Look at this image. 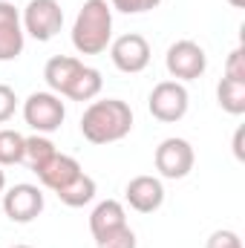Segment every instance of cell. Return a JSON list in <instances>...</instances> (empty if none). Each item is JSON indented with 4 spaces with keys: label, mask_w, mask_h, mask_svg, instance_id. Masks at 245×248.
Returning a JSON list of instances; mask_svg holds the SVG:
<instances>
[{
    "label": "cell",
    "mask_w": 245,
    "mask_h": 248,
    "mask_svg": "<svg viewBox=\"0 0 245 248\" xmlns=\"http://www.w3.org/2000/svg\"><path fill=\"white\" fill-rule=\"evenodd\" d=\"M133 130V110L122 98H101L90 101L81 116V136L90 144H113L130 136Z\"/></svg>",
    "instance_id": "1"
},
{
    "label": "cell",
    "mask_w": 245,
    "mask_h": 248,
    "mask_svg": "<svg viewBox=\"0 0 245 248\" xmlns=\"http://www.w3.org/2000/svg\"><path fill=\"white\" fill-rule=\"evenodd\" d=\"M113 41V9L107 0H84L72 23V46L81 55H101Z\"/></svg>",
    "instance_id": "2"
},
{
    "label": "cell",
    "mask_w": 245,
    "mask_h": 248,
    "mask_svg": "<svg viewBox=\"0 0 245 248\" xmlns=\"http://www.w3.org/2000/svg\"><path fill=\"white\" fill-rule=\"evenodd\" d=\"M23 35L46 44L52 41L63 26V9L58 0H29L26 9H23Z\"/></svg>",
    "instance_id": "3"
},
{
    "label": "cell",
    "mask_w": 245,
    "mask_h": 248,
    "mask_svg": "<svg viewBox=\"0 0 245 248\" xmlns=\"http://www.w3.org/2000/svg\"><path fill=\"white\" fill-rule=\"evenodd\" d=\"M147 107H150V116L156 122L165 124H176L187 116V107H190V95L184 90L182 81H159L147 98Z\"/></svg>",
    "instance_id": "4"
},
{
    "label": "cell",
    "mask_w": 245,
    "mask_h": 248,
    "mask_svg": "<svg viewBox=\"0 0 245 248\" xmlns=\"http://www.w3.org/2000/svg\"><path fill=\"white\" fill-rule=\"evenodd\" d=\"M23 119L35 133L49 136L63 124L66 107H63L61 95H55V93H32L23 101Z\"/></svg>",
    "instance_id": "5"
},
{
    "label": "cell",
    "mask_w": 245,
    "mask_h": 248,
    "mask_svg": "<svg viewBox=\"0 0 245 248\" xmlns=\"http://www.w3.org/2000/svg\"><path fill=\"white\" fill-rule=\"evenodd\" d=\"M165 66L173 81H196L208 69V55L196 41H176L168 46Z\"/></svg>",
    "instance_id": "6"
},
{
    "label": "cell",
    "mask_w": 245,
    "mask_h": 248,
    "mask_svg": "<svg viewBox=\"0 0 245 248\" xmlns=\"http://www.w3.org/2000/svg\"><path fill=\"white\" fill-rule=\"evenodd\" d=\"M153 162H156V170H159L162 179H184V176L193 170L196 156H193V147H190L187 139L170 136V139H165V141L156 147Z\"/></svg>",
    "instance_id": "7"
},
{
    "label": "cell",
    "mask_w": 245,
    "mask_h": 248,
    "mask_svg": "<svg viewBox=\"0 0 245 248\" xmlns=\"http://www.w3.org/2000/svg\"><path fill=\"white\" fill-rule=\"evenodd\" d=\"M110 58H113L119 72H127V75L144 72L147 63H150V44H147L144 35L127 32L122 38L110 41Z\"/></svg>",
    "instance_id": "8"
},
{
    "label": "cell",
    "mask_w": 245,
    "mask_h": 248,
    "mask_svg": "<svg viewBox=\"0 0 245 248\" xmlns=\"http://www.w3.org/2000/svg\"><path fill=\"white\" fill-rule=\"evenodd\" d=\"M44 211V193L38 185H29V182H20V185L9 187L3 193V214L12 219V222H32L38 219Z\"/></svg>",
    "instance_id": "9"
},
{
    "label": "cell",
    "mask_w": 245,
    "mask_h": 248,
    "mask_svg": "<svg viewBox=\"0 0 245 248\" xmlns=\"http://www.w3.org/2000/svg\"><path fill=\"white\" fill-rule=\"evenodd\" d=\"M23 23L15 3L0 0V61H15L23 52Z\"/></svg>",
    "instance_id": "10"
},
{
    "label": "cell",
    "mask_w": 245,
    "mask_h": 248,
    "mask_svg": "<svg viewBox=\"0 0 245 248\" xmlns=\"http://www.w3.org/2000/svg\"><path fill=\"white\" fill-rule=\"evenodd\" d=\"M124 196H127V202H130L133 211H138V214H153V211H159L162 202H165V185H162V179H156V176H136V179L127 182Z\"/></svg>",
    "instance_id": "11"
},
{
    "label": "cell",
    "mask_w": 245,
    "mask_h": 248,
    "mask_svg": "<svg viewBox=\"0 0 245 248\" xmlns=\"http://www.w3.org/2000/svg\"><path fill=\"white\" fill-rule=\"evenodd\" d=\"M35 173H38L41 185L58 193L61 187H66L78 173H81V165H78L72 156H66V153H55V156H52L49 162H44Z\"/></svg>",
    "instance_id": "12"
},
{
    "label": "cell",
    "mask_w": 245,
    "mask_h": 248,
    "mask_svg": "<svg viewBox=\"0 0 245 248\" xmlns=\"http://www.w3.org/2000/svg\"><path fill=\"white\" fill-rule=\"evenodd\" d=\"M81 69H84V61H78V58H72V55H55V58H49L46 66H44V81H46L49 93L66 95L69 84L75 81V75H78Z\"/></svg>",
    "instance_id": "13"
},
{
    "label": "cell",
    "mask_w": 245,
    "mask_h": 248,
    "mask_svg": "<svg viewBox=\"0 0 245 248\" xmlns=\"http://www.w3.org/2000/svg\"><path fill=\"white\" fill-rule=\"evenodd\" d=\"M122 225H127V214H124V205L116 202V199L98 202L92 208V214H90V231H92L95 240L110 234V231H116V228H122Z\"/></svg>",
    "instance_id": "14"
},
{
    "label": "cell",
    "mask_w": 245,
    "mask_h": 248,
    "mask_svg": "<svg viewBox=\"0 0 245 248\" xmlns=\"http://www.w3.org/2000/svg\"><path fill=\"white\" fill-rule=\"evenodd\" d=\"M58 199H61L66 208H84V205H90L95 199V179L81 170L69 185L58 190Z\"/></svg>",
    "instance_id": "15"
},
{
    "label": "cell",
    "mask_w": 245,
    "mask_h": 248,
    "mask_svg": "<svg viewBox=\"0 0 245 248\" xmlns=\"http://www.w3.org/2000/svg\"><path fill=\"white\" fill-rule=\"evenodd\" d=\"M101 87H104L101 72H98L95 66H87V63H84V69H81V72L75 75V81L69 84L66 98H72V101H92V98L101 93Z\"/></svg>",
    "instance_id": "16"
},
{
    "label": "cell",
    "mask_w": 245,
    "mask_h": 248,
    "mask_svg": "<svg viewBox=\"0 0 245 248\" xmlns=\"http://www.w3.org/2000/svg\"><path fill=\"white\" fill-rule=\"evenodd\" d=\"M216 101L228 116H243L245 113V81L222 78L216 84Z\"/></svg>",
    "instance_id": "17"
},
{
    "label": "cell",
    "mask_w": 245,
    "mask_h": 248,
    "mask_svg": "<svg viewBox=\"0 0 245 248\" xmlns=\"http://www.w3.org/2000/svg\"><path fill=\"white\" fill-rule=\"evenodd\" d=\"M58 153V147L46 139V136H41V133H35V136H29L26 139V150H23V162L32 168V170H38L44 162H49L52 156Z\"/></svg>",
    "instance_id": "18"
},
{
    "label": "cell",
    "mask_w": 245,
    "mask_h": 248,
    "mask_svg": "<svg viewBox=\"0 0 245 248\" xmlns=\"http://www.w3.org/2000/svg\"><path fill=\"white\" fill-rule=\"evenodd\" d=\"M23 150H26V139L17 130H0V168L23 162Z\"/></svg>",
    "instance_id": "19"
},
{
    "label": "cell",
    "mask_w": 245,
    "mask_h": 248,
    "mask_svg": "<svg viewBox=\"0 0 245 248\" xmlns=\"http://www.w3.org/2000/svg\"><path fill=\"white\" fill-rule=\"evenodd\" d=\"M95 246L98 248H136L138 243H136V231H133L130 225H122V228H116V231L98 237Z\"/></svg>",
    "instance_id": "20"
},
{
    "label": "cell",
    "mask_w": 245,
    "mask_h": 248,
    "mask_svg": "<svg viewBox=\"0 0 245 248\" xmlns=\"http://www.w3.org/2000/svg\"><path fill=\"white\" fill-rule=\"evenodd\" d=\"M162 0H110V9L122 12V15H141V12H153L159 9Z\"/></svg>",
    "instance_id": "21"
},
{
    "label": "cell",
    "mask_w": 245,
    "mask_h": 248,
    "mask_svg": "<svg viewBox=\"0 0 245 248\" xmlns=\"http://www.w3.org/2000/svg\"><path fill=\"white\" fill-rule=\"evenodd\" d=\"M205 248H243V240L237 231H228V228H219L208 237Z\"/></svg>",
    "instance_id": "22"
},
{
    "label": "cell",
    "mask_w": 245,
    "mask_h": 248,
    "mask_svg": "<svg viewBox=\"0 0 245 248\" xmlns=\"http://www.w3.org/2000/svg\"><path fill=\"white\" fill-rule=\"evenodd\" d=\"M17 110V95L9 84H0V124H6Z\"/></svg>",
    "instance_id": "23"
},
{
    "label": "cell",
    "mask_w": 245,
    "mask_h": 248,
    "mask_svg": "<svg viewBox=\"0 0 245 248\" xmlns=\"http://www.w3.org/2000/svg\"><path fill=\"white\" fill-rule=\"evenodd\" d=\"M225 78L245 81V49H243V46H237V49L228 55V63H225Z\"/></svg>",
    "instance_id": "24"
},
{
    "label": "cell",
    "mask_w": 245,
    "mask_h": 248,
    "mask_svg": "<svg viewBox=\"0 0 245 248\" xmlns=\"http://www.w3.org/2000/svg\"><path fill=\"white\" fill-rule=\"evenodd\" d=\"M234 153H237V159H243V130H237V136H234Z\"/></svg>",
    "instance_id": "25"
},
{
    "label": "cell",
    "mask_w": 245,
    "mask_h": 248,
    "mask_svg": "<svg viewBox=\"0 0 245 248\" xmlns=\"http://www.w3.org/2000/svg\"><path fill=\"white\" fill-rule=\"evenodd\" d=\"M3 190H6V170L0 168V193H3Z\"/></svg>",
    "instance_id": "26"
},
{
    "label": "cell",
    "mask_w": 245,
    "mask_h": 248,
    "mask_svg": "<svg viewBox=\"0 0 245 248\" xmlns=\"http://www.w3.org/2000/svg\"><path fill=\"white\" fill-rule=\"evenodd\" d=\"M228 3H231L234 9H243V6H245V0H228Z\"/></svg>",
    "instance_id": "27"
},
{
    "label": "cell",
    "mask_w": 245,
    "mask_h": 248,
    "mask_svg": "<svg viewBox=\"0 0 245 248\" xmlns=\"http://www.w3.org/2000/svg\"><path fill=\"white\" fill-rule=\"evenodd\" d=\"M12 248H32V246H12Z\"/></svg>",
    "instance_id": "28"
}]
</instances>
